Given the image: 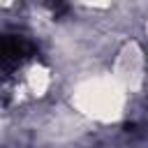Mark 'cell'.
<instances>
[{
    "mask_svg": "<svg viewBox=\"0 0 148 148\" xmlns=\"http://www.w3.org/2000/svg\"><path fill=\"white\" fill-rule=\"evenodd\" d=\"M46 7L51 9V14L56 18H60L69 12V0H46Z\"/></svg>",
    "mask_w": 148,
    "mask_h": 148,
    "instance_id": "7a4b0ae2",
    "label": "cell"
},
{
    "mask_svg": "<svg viewBox=\"0 0 148 148\" xmlns=\"http://www.w3.org/2000/svg\"><path fill=\"white\" fill-rule=\"evenodd\" d=\"M37 56V46L16 32H0V83L9 81L25 62Z\"/></svg>",
    "mask_w": 148,
    "mask_h": 148,
    "instance_id": "6da1fadb",
    "label": "cell"
}]
</instances>
